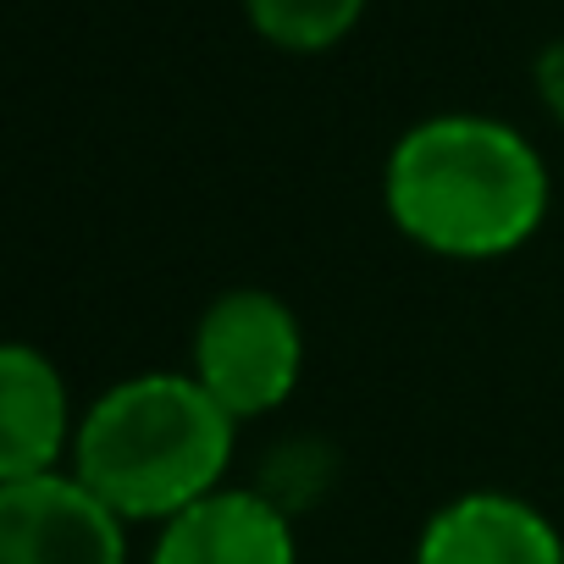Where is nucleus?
Listing matches in <instances>:
<instances>
[{"label":"nucleus","instance_id":"obj_1","mask_svg":"<svg viewBox=\"0 0 564 564\" xmlns=\"http://www.w3.org/2000/svg\"><path fill=\"white\" fill-rule=\"evenodd\" d=\"M388 210L432 254L492 260L536 232L547 210V172L509 122L443 111L393 144Z\"/></svg>","mask_w":564,"mask_h":564},{"label":"nucleus","instance_id":"obj_2","mask_svg":"<svg viewBox=\"0 0 564 564\" xmlns=\"http://www.w3.org/2000/svg\"><path fill=\"white\" fill-rule=\"evenodd\" d=\"M232 426L238 421L194 377H128L78 421L73 476L117 520H172L227 476Z\"/></svg>","mask_w":564,"mask_h":564},{"label":"nucleus","instance_id":"obj_3","mask_svg":"<svg viewBox=\"0 0 564 564\" xmlns=\"http://www.w3.org/2000/svg\"><path fill=\"white\" fill-rule=\"evenodd\" d=\"M305 366V333L294 311L265 289L221 294L194 333V382L232 415H265L294 393Z\"/></svg>","mask_w":564,"mask_h":564},{"label":"nucleus","instance_id":"obj_4","mask_svg":"<svg viewBox=\"0 0 564 564\" xmlns=\"http://www.w3.org/2000/svg\"><path fill=\"white\" fill-rule=\"evenodd\" d=\"M0 564H128V536L78 476L0 481Z\"/></svg>","mask_w":564,"mask_h":564},{"label":"nucleus","instance_id":"obj_5","mask_svg":"<svg viewBox=\"0 0 564 564\" xmlns=\"http://www.w3.org/2000/svg\"><path fill=\"white\" fill-rule=\"evenodd\" d=\"M415 564H564V542L525 498L465 492L426 520Z\"/></svg>","mask_w":564,"mask_h":564},{"label":"nucleus","instance_id":"obj_6","mask_svg":"<svg viewBox=\"0 0 564 564\" xmlns=\"http://www.w3.org/2000/svg\"><path fill=\"white\" fill-rule=\"evenodd\" d=\"M294 525L260 492H227L188 503L155 536L150 564H294Z\"/></svg>","mask_w":564,"mask_h":564},{"label":"nucleus","instance_id":"obj_7","mask_svg":"<svg viewBox=\"0 0 564 564\" xmlns=\"http://www.w3.org/2000/svg\"><path fill=\"white\" fill-rule=\"evenodd\" d=\"M73 448V410L62 371L34 344H0V481L56 476Z\"/></svg>","mask_w":564,"mask_h":564},{"label":"nucleus","instance_id":"obj_8","mask_svg":"<svg viewBox=\"0 0 564 564\" xmlns=\"http://www.w3.org/2000/svg\"><path fill=\"white\" fill-rule=\"evenodd\" d=\"M243 7L265 40L294 51H322L355 29L366 0H243Z\"/></svg>","mask_w":564,"mask_h":564},{"label":"nucleus","instance_id":"obj_9","mask_svg":"<svg viewBox=\"0 0 564 564\" xmlns=\"http://www.w3.org/2000/svg\"><path fill=\"white\" fill-rule=\"evenodd\" d=\"M536 89H542L547 111L564 122V40H553V45L536 56Z\"/></svg>","mask_w":564,"mask_h":564}]
</instances>
